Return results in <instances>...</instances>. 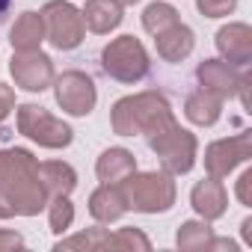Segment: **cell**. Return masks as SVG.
Here are the masks:
<instances>
[{"instance_id": "3", "label": "cell", "mask_w": 252, "mask_h": 252, "mask_svg": "<svg viewBox=\"0 0 252 252\" xmlns=\"http://www.w3.org/2000/svg\"><path fill=\"white\" fill-rule=\"evenodd\" d=\"M125 184V205L143 211V214H158V211H169L175 202V184L166 172H140L131 175Z\"/></svg>"}, {"instance_id": "29", "label": "cell", "mask_w": 252, "mask_h": 252, "mask_svg": "<svg viewBox=\"0 0 252 252\" xmlns=\"http://www.w3.org/2000/svg\"><path fill=\"white\" fill-rule=\"evenodd\" d=\"M15 246H24V237L15 234V231H0V249H15Z\"/></svg>"}, {"instance_id": "27", "label": "cell", "mask_w": 252, "mask_h": 252, "mask_svg": "<svg viewBox=\"0 0 252 252\" xmlns=\"http://www.w3.org/2000/svg\"><path fill=\"white\" fill-rule=\"evenodd\" d=\"M237 199L243 205H252V169H246L237 181Z\"/></svg>"}, {"instance_id": "16", "label": "cell", "mask_w": 252, "mask_h": 252, "mask_svg": "<svg viewBox=\"0 0 252 252\" xmlns=\"http://www.w3.org/2000/svg\"><path fill=\"white\" fill-rule=\"evenodd\" d=\"M193 51V30L184 24H172L163 33H158V54L166 63H181Z\"/></svg>"}, {"instance_id": "6", "label": "cell", "mask_w": 252, "mask_h": 252, "mask_svg": "<svg viewBox=\"0 0 252 252\" xmlns=\"http://www.w3.org/2000/svg\"><path fill=\"white\" fill-rule=\"evenodd\" d=\"M42 24H45V33L57 51H74L86 33L83 15L71 3H63V0H51L42 9Z\"/></svg>"}, {"instance_id": "18", "label": "cell", "mask_w": 252, "mask_h": 252, "mask_svg": "<svg viewBox=\"0 0 252 252\" xmlns=\"http://www.w3.org/2000/svg\"><path fill=\"white\" fill-rule=\"evenodd\" d=\"M42 39H45V24H42L39 12H24L15 21L12 36H9V42H12L15 51H36L42 45Z\"/></svg>"}, {"instance_id": "24", "label": "cell", "mask_w": 252, "mask_h": 252, "mask_svg": "<svg viewBox=\"0 0 252 252\" xmlns=\"http://www.w3.org/2000/svg\"><path fill=\"white\" fill-rule=\"evenodd\" d=\"M107 246H137V249H149L152 243H149L146 234H140V231H134V228H125V231L107 237Z\"/></svg>"}, {"instance_id": "20", "label": "cell", "mask_w": 252, "mask_h": 252, "mask_svg": "<svg viewBox=\"0 0 252 252\" xmlns=\"http://www.w3.org/2000/svg\"><path fill=\"white\" fill-rule=\"evenodd\" d=\"M39 178L45 184L48 193L54 196H68L77 184V175L68 163H60V160H51V163H39Z\"/></svg>"}, {"instance_id": "9", "label": "cell", "mask_w": 252, "mask_h": 252, "mask_svg": "<svg viewBox=\"0 0 252 252\" xmlns=\"http://www.w3.org/2000/svg\"><path fill=\"white\" fill-rule=\"evenodd\" d=\"M9 71H12L15 83L27 92H42L54 80V65L39 51H18V57H12Z\"/></svg>"}, {"instance_id": "17", "label": "cell", "mask_w": 252, "mask_h": 252, "mask_svg": "<svg viewBox=\"0 0 252 252\" xmlns=\"http://www.w3.org/2000/svg\"><path fill=\"white\" fill-rule=\"evenodd\" d=\"M125 211H128V205H125L122 190H116V184H104L101 190H95V193L89 196V214H92L98 222H113V220H119Z\"/></svg>"}, {"instance_id": "28", "label": "cell", "mask_w": 252, "mask_h": 252, "mask_svg": "<svg viewBox=\"0 0 252 252\" xmlns=\"http://www.w3.org/2000/svg\"><path fill=\"white\" fill-rule=\"evenodd\" d=\"M12 107H15V92H12L6 83H0V122L9 116Z\"/></svg>"}, {"instance_id": "12", "label": "cell", "mask_w": 252, "mask_h": 252, "mask_svg": "<svg viewBox=\"0 0 252 252\" xmlns=\"http://www.w3.org/2000/svg\"><path fill=\"white\" fill-rule=\"evenodd\" d=\"M217 48L228 65H246L252 60V33L246 24H228L217 33Z\"/></svg>"}, {"instance_id": "22", "label": "cell", "mask_w": 252, "mask_h": 252, "mask_svg": "<svg viewBox=\"0 0 252 252\" xmlns=\"http://www.w3.org/2000/svg\"><path fill=\"white\" fill-rule=\"evenodd\" d=\"M211 243H214L211 225H205V222H184L178 228V246L181 249H205Z\"/></svg>"}, {"instance_id": "30", "label": "cell", "mask_w": 252, "mask_h": 252, "mask_svg": "<svg viewBox=\"0 0 252 252\" xmlns=\"http://www.w3.org/2000/svg\"><path fill=\"white\" fill-rule=\"evenodd\" d=\"M9 6H12V0H0V24L6 21V15H9Z\"/></svg>"}, {"instance_id": "8", "label": "cell", "mask_w": 252, "mask_h": 252, "mask_svg": "<svg viewBox=\"0 0 252 252\" xmlns=\"http://www.w3.org/2000/svg\"><path fill=\"white\" fill-rule=\"evenodd\" d=\"M57 104L71 116H89L95 107V83L83 71H65L57 80Z\"/></svg>"}, {"instance_id": "4", "label": "cell", "mask_w": 252, "mask_h": 252, "mask_svg": "<svg viewBox=\"0 0 252 252\" xmlns=\"http://www.w3.org/2000/svg\"><path fill=\"white\" fill-rule=\"evenodd\" d=\"M104 71L119 83H140L149 74V54L134 36H119L101 54Z\"/></svg>"}, {"instance_id": "1", "label": "cell", "mask_w": 252, "mask_h": 252, "mask_svg": "<svg viewBox=\"0 0 252 252\" xmlns=\"http://www.w3.org/2000/svg\"><path fill=\"white\" fill-rule=\"evenodd\" d=\"M45 193L48 190L39 178V163L30 152H0V217L39 214L45 208Z\"/></svg>"}, {"instance_id": "15", "label": "cell", "mask_w": 252, "mask_h": 252, "mask_svg": "<svg viewBox=\"0 0 252 252\" xmlns=\"http://www.w3.org/2000/svg\"><path fill=\"white\" fill-rule=\"evenodd\" d=\"M80 15L92 33H110L122 24V3L119 0H89Z\"/></svg>"}, {"instance_id": "21", "label": "cell", "mask_w": 252, "mask_h": 252, "mask_svg": "<svg viewBox=\"0 0 252 252\" xmlns=\"http://www.w3.org/2000/svg\"><path fill=\"white\" fill-rule=\"evenodd\" d=\"M172 24H178V12H175L169 3H152V6L146 9V15H143V27H146L152 36L163 33V30L172 27Z\"/></svg>"}, {"instance_id": "2", "label": "cell", "mask_w": 252, "mask_h": 252, "mask_svg": "<svg viewBox=\"0 0 252 252\" xmlns=\"http://www.w3.org/2000/svg\"><path fill=\"white\" fill-rule=\"evenodd\" d=\"M172 119V110L163 95L158 92H143L134 98H122L113 107V131L122 137L134 134H155L160 125Z\"/></svg>"}, {"instance_id": "7", "label": "cell", "mask_w": 252, "mask_h": 252, "mask_svg": "<svg viewBox=\"0 0 252 252\" xmlns=\"http://www.w3.org/2000/svg\"><path fill=\"white\" fill-rule=\"evenodd\" d=\"M18 131L30 140H36L45 149H63L71 143V128L65 122L54 119L45 107L36 104H24L18 107Z\"/></svg>"}, {"instance_id": "19", "label": "cell", "mask_w": 252, "mask_h": 252, "mask_svg": "<svg viewBox=\"0 0 252 252\" xmlns=\"http://www.w3.org/2000/svg\"><path fill=\"white\" fill-rule=\"evenodd\" d=\"M220 110H222V98H220L217 92L205 89V86H202L199 92H193V95L187 98V107H184L187 119L196 122V125H214V122L220 119Z\"/></svg>"}, {"instance_id": "10", "label": "cell", "mask_w": 252, "mask_h": 252, "mask_svg": "<svg viewBox=\"0 0 252 252\" xmlns=\"http://www.w3.org/2000/svg\"><path fill=\"white\" fill-rule=\"evenodd\" d=\"M249 152H252L249 134H237L231 140H217L205 152V166H208L211 178H225L237 163L249 160Z\"/></svg>"}, {"instance_id": "5", "label": "cell", "mask_w": 252, "mask_h": 252, "mask_svg": "<svg viewBox=\"0 0 252 252\" xmlns=\"http://www.w3.org/2000/svg\"><path fill=\"white\" fill-rule=\"evenodd\" d=\"M152 152L169 172H190L196 160V137L184 131L175 119H169L152 134Z\"/></svg>"}, {"instance_id": "14", "label": "cell", "mask_w": 252, "mask_h": 252, "mask_svg": "<svg viewBox=\"0 0 252 252\" xmlns=\"http://www.w3.org/2000/svg\"><path fill=\"white\" fill-rule=\"evenodd\" d=\"M95 169H98V178L104 184H122V181H128L137 172V163H134L131 152H125V149H107L98 158Z\"/></svg>"}, {"instance_id": "32", "label": "cell", "mask_w": 252, "mask_h": 252, "mask_svg": "<svg viewBox=\"0 0 252 252\" xmlns=\"http://www.w3.org/2000/svg\"><path fill=\"white\" fill-rule=\"evenodd\" d=\"M119 3H140V0H119Z\"/></svg>"}, {"instance_id": "31", "label": "cell", "mask_w": 252, "mask_h": 252, "mask_svg": "<svg viewBox=\"0 0 252 252\" xmlns=\"http://www.w3.org/2000/svg\"><path fill=\"white\" fill-rule=\"evenodd\" d=\"M243 240L252 246V220H243Z\"/></svg>"}, {"instance_id": "11", "label": "cell", "mask_w": 252, "mask_h": 252, "mask_svg": "<svg viewBox=\"0 0 252 252\" xmlns=\"http://www.w3.org/2000/svg\"><path fill=\"white\" fill-rule=\"evenodd\" d=\"M199 80H202L205 89L217 92L220 98L231 95L234 89L246 92V77H240V74H237L228 63H222V60H208V63H202V65H199Z\"/></svg>"}, {"instance_id": "25", "label": "cell", "mask_w": 252, "mask_h": 252, "mask_svg": "<svg viewBox=\"0 0 252 252\" xmlns=\"http://www.w3.org/2000/svg\"><path fill=\"white\" fill-rule=\"evenodd\" d=\"M107 237H110V234H104L101 228H92L89 234H77V237H71V240H60L57 249H71V246H107Z\"/></svg>"}, {"instance_id": "23", "label": "cell", "mask_w": 252, "mask_h": 252, "mask_svg": "<svg viewBox=\"0 0 252 252\" xmlns=\"http://www.w3.org/2000/svg\"><path fill=\"white\" fill-rule=\"evenodd\" d=\"M71 220H74V208H71L68 196H54V202H51V231L54 234L68 231Z\"/></svg>"}, {"instance_id": "26", "label": "cell", "mask_w": 252, "mask_h": 252, "mask_svg": "<svg viewBox=\"0 0 252 252\" xmlns=\"http://www.w3.org/2000/svg\"><path fill=\"white\" fill-rule=\"evenodd\" d=\"M199 3V12L208 15V18H222L228 12H234V3L237 0H196Z\"/></svg>"}, {"instance_id": "13", "label": "cell", "mask_w": 252, "mask_h": 252, "mask_svg": "<svg viewBox=\"0 0 252 252\" xmlns=\"http://www.w3.org/2000/svg\"><path fill=\"white\" fill-rule=\"evenodd\" d=\"M190 202L193 208L205 217V220H217L225 214V205H228V196H225V187L220 178H208V181H199L190 193Z\"/></svg>"}]
</instances>
